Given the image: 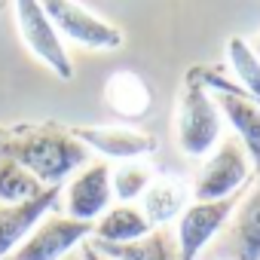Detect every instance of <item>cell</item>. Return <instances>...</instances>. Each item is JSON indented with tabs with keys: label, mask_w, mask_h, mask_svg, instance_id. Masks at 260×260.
<instances>
[{
	"label": "cell",
	"mask_w": 260,
	"mask_h": 260,
	"mask_svg": "<svg viewBox=\"0 0 260 260\" xmlns=\"http://www.w3.org/2000/svg\"><path fill=\"white\" fill-rule=\"evenodd\" d=\"M0 153L25 166L43 187H61L92 162V150L58 125L10 132V138L0 144Z\"/></svg>",
	"instance_id": "6da1fadb"
},
{
	"label": "cell",
	"mask_w": 260,
	"mask_h": 260,
	"mask_svg": "<svg viewBox=\"0 0 260 260\" xmlns=\"http://www.w3.org/2000/svg\"><path fill=\"white\" fill-rule=\"evenodd\" d=\"M175 138H178V147L193 159L214 153L217 144L223 141V113L202 71L196 68L184 80V92L175 113Z\"/></svg>",
	"instance_id": "7a4b0ae2"
},
{
	"label": "cell",
	"mask_w": 260,
	"mask_h": 260,
	"mask_svg": "<svg viewBox=\"0 0 260 260\" xmlns=\"http://www.w3.org/2000/svg\"><path fill=\"white\" fill-rule=\"evenodd\" d=\"M242 196H245V190L236 196H226V199H214V202H190V208L175 223V242H178L181 260H199L211 248L217 233H223L233 211L239 208Z\"/></svg>",
	"instance_id": "3957f363"
},
{
	"label": "cell",
	"mask_w": 260,
	"mask_h": 260,
	"mask_svg": "<svg viewBox=\"0 0 260 260\" xmlns=\"http://www.w3.org/2000/svg\"><path fill=\"white\" fill-rule=\"evenodd\" d=\"M248 178H251V159L245 147L236 138H223L193 184V202H214V199L236 196L242 193Z\"/></svg>",
	"instance_id": "277c9868"
},
{
	"label": "cell",
	"mask_w": 260,
	"mask_h": 260,
	"mask_svg": "<svg viewBox=\"0 0 260 260\" xmlns=\"http://www.w3.org/2000/svg\"><path fill=\"white\" fill-rule=\"evenodd\" d=\"M16 25H19V37L25 43V49L43 61L55 77L71 80L74 68H71V55L68 46L58 34V28L49 22L43 4H34V0H25V4H16Z\"/></svg>",
	"instance_id": "5b68a950"
},
{
	"label": "cell",
	"mask_w": 260,
	"mask_h": 260,
	"mask_svg": "<svg viewBox=\"0 0 260 260\" xmlns=\"http://www.w3.org/2000/svg\"><path fill=\"white\" fill-rule=\"evenodd\" d=\"M208 89L214 92V101L223 113V119L233 125V132H236V141L245 147L251 166L260 172V104L254 98H248L236 83L211 74V71H202Z\"/></svg>",
	"instance_id": "8992f818"
},
{
	"label": "cell",
	"mask_w": 260,
	"mask_h": 260,
	"mask_svg": "<svg viewBox=\"0 0 260 260\" xmlns=\"http://www.w3.org/2000/svg\"><path fill=\"white\" fill-rule=\"evenodd\" d=\"M49 22L58 28L61 40H71L83 49H119L122 31L110 25L107 19L95 16L83 4H68V0H49L43 4Z\"/></svg>",
	"instance_id": "52a82bcc"
},
{
	"label": "cell",
	"mask_w": 260,
	"mask_h": 260,
	"mask_svg": "<svg viewBox=\"0 0 260 260\" xmlns=\"http://www.w3.org/2000/svg\"><path fill=\"white\" fill-rule=\"evenodd\" d=\"M92 230L95 223H83L68 214H46L10 260H64L74 254V248L89 242Z\"/></svg>",
	"instance_id": "ba28073f"
},
{
	"label": "cell",
	"mask_w": 260,
	"mask_h": 260,
	"mask_svg": "<svg viewBox=\"0 0 260 260\" xmlns=\"http://www.w3.org/2000/svg\"><path fill=\"white\" fill-rule=\"evenodd\" d=\"M64 214L83 223H95L113 205V169L107 162H89L61 187Z\"/></svg>",
	"instance_id": "9c48e42d"
},
{
	"label": "cell",
	"mask_w": 260,
	"mask_h": 260,
	"mask_svg": "<svg viewBox=\"0 0 260 260\" xmlns=\"http://www.w3.org/2000/svg\"><path fill=\"white\" fill-rule=\"evenodd\" d=\"M205 260H260V184L242 196L220 239L211 242Z\"/></svg>",
	"instance_id": "30bf717a"
},
{
	"label": "cell",
	"mask_w": 260,
	"mask_h": 260,
	"mask_svg": "<svg viewBox=\"0 0 260 260\" xmlns=\"http://www.w3.org/2000/svg\"><path fill=\"white\" fill-rule=\"evenodd\" d=\"M71 135L80 138L89 150L107 159H119V162H138L141 156L156 150L153 135L128 128V125H77L71 128Z\"/></svg>",
	"instance_id": "8fae6325"
},
{
	"label": "cell",
	"mask_w": 260,
	"mask_h": 260,
	"mask_svg": "<svg viewBox=\"0 0 260 260\" xmlns=\"http://www.w3.org/2000/svg\"><path fill=\"white\" fill-rule=\"evenodd\" d=\"M61 199V187H49L43 196L31 199V202H19V205H0V260H10L22 242L34 233V226L52 214V208Z\"/></svg>",
	"instance_id": "7c38bea8"
},
{
	"label": "cell",
	"mask_w": 260,
	"mask_h": 260,
	"mask_svg": "<svg viewBox=\"0 0 260 260\" xmlns=\"http://www.w3.org/2000/svg\"><path fill=\"white\" fill-rule=\"evenodd\" d=\"M193 202V187H187L181 178L172 175H156L147 193L138 199V208L144 217L153 223V230H169V223H178V217L190 208Z\"/></svg>",
	"instance_id": "4fadbf2b"
},
{
	"label": "cell",
	"mask_w": 260,
	"mask_h": 260,
	"mask_svg": "<svg viewBox=\"0 0 260 260\" xmlns=\"http://www.w3.org/2000/svg\"><path fill=\"white\" fill-rule=\"evenodd\" d=\"M147 233H153V223L144 217V211L138 205H122L113 202L92 230V245H132L138 239H144Z\"/></svg>",
	"instance_id": "5bb4252c"
},
{
	"label": "cell",
	"mask_w": 260,
	"mask_h": 260,
	"mask_svg": "<svg viewBox=\"0 0 260 260\" xmlns=\"http://www.w3.org/2000/svg\"><path fill=\"white\" fill-rule=\"evenodd\" d=\"M104 101L119 116H144L150 110V89L132 71H116L104 86Z\"/></svg>",
	"instance_id": "9a60e30c"
},
{
	"label": "cell",
	"mask_w": 260,
	"mask_h": 260,
	"mask_svg": "<svg viewBox=\"0 0 260 260\" xmlns=\"http://www.w3.org/2000/svg\"><path fill=\"white\" fill-rule=\"evenodd\" d=\"M92 248L110 260H181L172 230H162V226L147 233L144 239H138L132 245H92Z\"/></svg>",
	"instance_id": "2e32d148"
},
{
	"label": "cell",
	"mask_w": 260,
	"mask_h": 260,
	"mask_svg": "<svg viewBox=\"0 0 260 260\" xmlns=\"http://www.w3.org/2000/svg\"><path fill=\"white\" fill-rule=\"evenodd\" d=\"M49 187H43L25 166L0 153V205H19L43 196Z\"/></svg>",
	"instance_id": "e0dca14e"
},
{
	"label": "cell",
	"mask_w": 260,
	"mask_h": 260,
	"mask_svg": "<svg viewBox=\"0 0 260 260\" xmlns=\"http://www.w3.org/2000/svg\"><path fill=\"white\" fill-rule=\"evenodd\" d=\"M226 55H230V68H233V74H236V86L248 95V98H254V101H260V58L254 55V49H251V43H245L242 37H233L230 43H226Z\"/></svg>",
	"instance_id": "ac0fdd59"
},
{
	"label": "cell",
	"mask_w": 260,
	"mask_h": 260,
	"mask_svg": "<svg viewBox=\"0 0 260 260\" xmlns=\"http://www.w3.org/2000/svg\"><path fill=\"white\" fill-rule=\"evenodd\" d=\"M153 178H156L153 169L144 166L141 159L113 169V199L122 202V205H135L147 193V187L153 184Z\"/></svg>",
	"instance_id": "d6986e66"
},
{
	"label": "cell",
	"mask_w": 260,
	"mask_h": 260,
	"mask_svg": "<svg viewBox=\"0 0 260 260\" xmlns=\"http://www.w3.org/2000/svg\"><path fill=\"white\" fill-rule=\"evenodd\" d=\"M251 49H254V55H257V58H260V34H257V37H254V40H251Z\"/></svg>",
	"instance_id": "ffe728a7"
},
{
	"label": "cell",
	"mask_w": 260,
	"mask_h": 260,
	"mask_svg": "<svg viewBox=\"0 0 260 260\" xmlns=\"http://www.w3.org/2000/svg\"><path fill=\"white\" fill-rule=\"evenodd\" d=\"M7 138H10V132H7V128H4V125H0V144H4Z\"/></svg>",
	"instance_id": "44dd1931"
},
{
	"label": "cell",
	"mask_w": 260,
	"mask_h": 260,
	"mask_svg": "<svg viewBox=\"0 0 260 260\" xmlns=\"http://www.w3.org/2000/svg\"><path fill=\"white\" fill-rule=\"evenodd\" d=\"M64 260H83V257H74V254H71V257H64Z\"/></svg>",
	"instance_id": "7402d4cb"
},
{
	"label": "cell",
	"mask_w": 260,
	"mask_h": 260,
	"mask_svg": "<svg viewBox=\"0 0 260 260\" xmlns=\"http://www.w3.org/2000/svg\"><path fill=\"white\" fill-rule=\"evenodd\" d=\"M257 104H260V101H257Z\"/></svg>",
	"instance_id": "603a6c76"
}]
</instances>
